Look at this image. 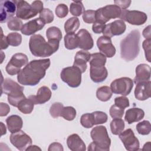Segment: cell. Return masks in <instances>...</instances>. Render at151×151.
Segmentation results:
<instances>
[{"mask_svg":"<svg viewBox=\"0 0 151 151\" xmlns=\"http://www.w3.org/2000/svg\"><path fill=\"white\" fill-rule=\"evenodd\" d=\"M90 55L87 51H78L75 55L73 66L78 68L82 73H84L87 69V63L90 60Z\"/></svg>","mask_w":151,"mask_h":151,"instance_id":"cell-21","label":"cell"},{"mask_svg":"<svg viewBox=\"0 0 151 151\" xmlns=\"http://www.w3.org/2000/svg\"><path fill=\"white\" fill-rule=\"evenodd\" d=\"M143 36L147 40H151V33H150V25H148L146 27L142 32Z\"/></svg>","mask_w":151,"mask_h":151,"instance_id":"cell-53","label":"cell"},{"mask_svg":"<svg viewBox=\"0 0 151 151\" xmlns=\"http://www.w3.org/2000/svg\"><path fill=\"white\" fill-rule=\"evenodd\" d=\"M106 27V24H103L98 21L93 23L92 26V30L96 34H100L103 32Z\"/></svg>","mask_w":151,"mask_h":151,"instance_id":"cell-48","label":"cell"},{"mask_svg":"<svg viewBox=\"0 0 151 151\" xmlns=\"http://www.w3.org/2000/svg\"><path fill=\"white\" fill-rule=\"evenodd\" d=\"M83 21L87 24L94 23L96 19V11L94 10H87L83 14Z\"/></svg>","mask_w":151,"mask_h":151,"instance_id":"cell-44","label":"cell"},{"mask_svg":"<svg viewBox=\"0 0 151 151\" xmlns=\"http://www.w3.org/2000/svg\"><path fill=\"white\" fill-rule=\"evenodd\" d=\"M64 45L68 50H74L78 47V38L74 32L67 33L64 36Z\"/></svg>","mask_w":151,"mask_h":151,"instance_id":"cell-27","label":"cell"},{"mask_svg":"<svg viewBox=\"0 0 151 151\" xmlns=\"http://www.w3.org/2000/svg\"><path fill=\"white\" fill-rule=\"evenodd\" d=\"M145 116L144 111L139 108H132L128 109L125 114L124 120L128 124H132L141 120Z\"/></svg>","mask_w":151,"mask_h":151,"instance_id":"cell-25","label":"cell"},{"mask_svg":"<svg viewBox=\"0 0 151 151\" xmlns=\"http://www.w3.org/2000/svg\"><path fill=\"white\" fill-rule=\"evenodd\" d=\"M94 125L105 123L107 121V115L106 113L100 111H96L92 113Z\"/></svg>","mask_w":151,"mask_h":151,"instance_id":"cell-42","label":"cell"},{"mask_svg":"<svg viewBox=\"0 0 151 151\" xmlns=\"http://www.w3.org/2000/svg\"><path fill=\"white\" fill-rule=\"evenodd\" d=\"M1 29V50H4V49H6L8 48L9 44L8 42L6 37L4 35L2 30V29Z\"/></svg>","mask_w":151,"mask_h":151,"instance_id":"cell-52","label":"cell"},{"mask_svg":"<svg viewBox=\"0 0 151 151\" xmlns=\"http://www.w3.org/2000/svg\"><path fill=\"white\" fill-rule=\"evenodd\" d=\"M45 24L40 18H36L24 24L21 31L22 34L25 35H32L41 30L44 27Z\"/></svg>","mask_w":151,"mask_h":151,"instance_id":"cell-19","label":"cell"},{"mask_svg":"<svg viewBox=\"0 0 151 151\" xmlns=\"http://www.w3.org/2000/svg\"><path fill=\"white\" fill-rule=\"evenodd\" d=\"M122 21H125L132 25H140L145 24L147 19V15L142 11L127 9H122L119 18Z\"/></svg>","mask_w":151,"mask_h":151,"instance_id":"cell-11","label":"cell"},{"mask_svg":"<svg viewBox=\"0 0 151 151\" xmlns=\"http://www.w3.org/2000/svg\"><path fill=\"white\" fill-rule=\"evenodd\" d=\"M81 71L75 67L71 66L64 68L60 74V77L63 81L67 83L70 87H78L81 83Z\"/></svg>","mask_w":151,"mask_h":151,"instance_id":"cell-7","label":"cell"},{"mask_svg":"<svg viewBox=\"0 0 151 151\" xmlns=\"http://www.w3.org/2000/svg\"><path fill=\"white\" fill-rule=\"evenodd\" d=\"M151 149V146H150V142H148L147 143H146L144 146L143 147L142 149L143 150H150Z\"/></svg>","mask_w":151,"mask_h":151,"instance_id":"cell-54","label":"cell"},{"mask_svg":"<svg viewBox=\"0 0 151 151\" xmlns=\"http://www.w3.org/2000/svg\"><path fill=\"white\" fill-rule=\"evenodd\" d=\"M80 123L85 128L88 129L92 127L94 125L92 113L83 114L80 118Z\"/></svg>","mask_w":151,"mask_h":151,"instance_id":"cell-39","label":"cell"},{"mask_svg":"<svg viewBox=\"0 0 151 151\" xmlns=\"http://www.w3.org/2000/svg\"><path fill=\"white\" fill-rule=\"evenodd\" d=\"M90 135L93 142L89 145L88 150L108 151L110 150L111 140L105 126L94 127L91 130Z\"/></svg>","mask_w":151,"mask_h":151,"instance_id":"cell-4","label":"cell"},{"mask_svg":"<svg viewBox=\"0 0 151 151\" xmlns=\"http://www.w3.org/2000/svg\"><path fill=\"white\" fill-rule=\"evenodd\" d=\"M133 87V80L129 77H121L111 82L110 88L113 93L123 96L129 95Z\"/></svg>","mask_w":151,"mask_h":151,"instance_id":"cell-10","label":"cell"},{"mask_svg":"<svg viewBox=\"0 0 151 151\" xmlns=\"http://www.w3.org/2000/svg\"><path fill=\"white\" fill-rule=\"evenodd\" d=\"M28 62L27 56L23 53H16L12 55L6 66V73L14 76L18 74L23 66H25Z\"/></svg>","mask_w":151,"mask_h":151,"instance_id":"cell-9","label":"cell"},{"mask_svg":"<svg viewBox=\"0 0 151 151\" xmlns=\"http://www.w3.org/2000/svg\"><path fill=\"white\" fill-rule=\"evenodd\" d=\"M143 48L145 50V57L148 62L150 63L151 58V40L146 39L142 44Z\"/></svg>","mask_w":151,"mask_h":151,"instance_id":"cell-46","label":"cell"},{"mask_svg":"<svg viewBox=\"0 0 151 151\" xmlns=\"http://www.w3.org/2000/svg\"><path fill=\"white\" fill-rule=\"evenodd\" d=\"M9 139L12 145L17 149L21 151L26 150L32 145V142L29 136L21 130L11 133Z\"/></svg>","mask_w":151,"mask_h":151,"instance_id":"cell-12","label":"cell"},{"mask_svg":"<svg viewBox=\"0 0 151 151\" xmlns=\"http://www.w3.org/2000/svg\"><path fill=\"white\" fill-rule=\"evenodd\" d=\"M140 32L134 29L132 31L120 42V56L126 61L134 60L140 51Z\"/></svg>","mask_w":151,"mask_h":151,"instance_id":"cell-3","label":"cell"},{"mask_svg":"<svg viewBox=\"0 0 151 151\" xmlns=\"http://www.w3.org/2000/svg\"><path fill=\"white\" fill-rule=\"evenodd\" d=\"M124 122L120 119H114L110 123L111 133L114 135L120 134L124 129Z\"/></svg>","mask_w":151,"mask_h":151,"instance_id":"cell-32","label":"cell"},{"mask_svg":"<svg viewBox=\"0 0 151 151\" xmlns=\"http://www.w3.org/2000/svg\"><path fill=\"white\" fill-rule=\"evenodd\" d=\"M6 38L9 45L14 47L19 46L22 42V36L17 32H11L8 34Z\"/></svg>","mask_w":151,"mask_h":151,"instance_id":"cell-36","label":"cell"},{"mask_svg":"<svg viewBox=\"0 0 151 151\" xmlns=\"http://www.w3.org/2000/svg\"><path fill=\"white\" fill-rule=\"evenodd\" d=\"M55 14L58 18H64L66 17L68 12V9L66 5L64 4H59L55 8Z\"/></svg>","mask_w":151,"mask_h":151,"instance_id":"cell-45","label":"cell"},{"mask_svg":"<svg viewBox=\"0 0 151 151\" xmlns=\"http://www.w3.org/2000/svg\"><path fill=\"white\" fill-rule=\"evenodd\" d=\"M80 27V21L78 18L74 17L69 18L64 24V30L67 33H71L76 31Z\"/></svg>","mask_w":151,"mask_h":151,"instance_id":"cell-31","label":"cell"},{"mask_svg":"<svg viewBox=\"0 0 151 151\" xmlns=\"http://www.w3.org/2000/svg\"><path fill=\"white\" fill-rule=\"evenodd\" d=\"M150 78V67L146 64H140L136 68V77L134 82L137 84L139 82L149 81Z\"/></svg>","mask_w":151,"mask_h":151,"instance_id":"cell-22","label":"cell"},{"mask_svg":"<svg viewBox=\"0 0 151 151\" xmlns=\"http://www.w3.org/2000/svg\"><path fill=\"white\" fill-rule=\"evenodd\" d=\"M114 104L117 106L125 109L129 106V100L125 96H120L116 97L114 99Z\"/></svg>","mask_w":151,"mask_h":151,"instance_id":"cell-47","label":"cell"},{"mask_svg":"<svg viewBox=\"0 0 151 151\" xmlns=\"http://www.w3.org/2000/svg\"><path fill=\"white\" fill-rule=\"evenodd\" d=\"M52 93L50 89L47 86L41 87L36 95H31L28 97L34 104H41L49 101L51 99Z\"/></svg>","mask_w":151,"mask_h":151,"instance_id":"cell-20","label":"cell"},{"mask_svg":"<svg viewBox=\"0 0 151 151\" xmlns=\"http://www.w3.org/2000/svg\"><path fill=\"white\" fill-rule=\"evenodd\" d=\"M84 7L81 1H73L70 4V11L74 16H80L84 13Z\"/></svg>","mask_w":151,"mask_h":151,"instance_id":"cell-34","label":"cell"},{"mask_svg":"<svg viewBox=\"0 0 151 151\" xmlns=\"http://www.w3.org/2000/svg\"><path fill=\"white\" fill-rule=\"evenodd\" d=\"M61 116L67 120L71 121L74 120L76 116V110L71 106L64 107Z\"/></svg>","mask_w":151,"mask_h":151,"instance_id":"cell-37","label":"cell"},{"mask_svg":"<svg viewBox=\"0 0 151 151\" xmlns=\"http://www.w3.org/2000/svg\"><path fill=\"white\" fill-rule=\"evenodd\" d=\"M14 2L17 5V17L24 20L35 17L44 9L43 3L41 1H35L31 5L23 0L14 1Z\"/></svg>","mask_w":151,"mask_h":151,"instance_id":"cell-6","label":"cell"},{"mask_svg":"<svg viewBox=\"0 0 151 151\" xmlns=\"http://www.w3.org/2000/svg\"><path fill=\"white\" fill-rule=\"evenodd\" d=\"M126 28V26L124 22L121 19H119L106 25L105 28L102 33L104 36L111 38L113 36L122 35L124 32Z\"/></svg>","mask_w":151,"mask_h":151,"instance_id":"cell-15","label":"cell"},{"mask_svg":"<svg viewBox=\"0 0 151 151\" xmlns=\"http://www.w3.org/2000/svg\"><path fill=\"white\" fill-rule=\"evenodd\" d=\"M1 130H2L1 135H3L6 133V127H5V126L2 123V122H1Z\"/></svg>","mask_w":151,"mask_h":151,"instance_id":"cell-56","label":"cell"},{"mask_svg":"<svg viewBox=\"0 0 151 151\" xmlns=\"http://www.w3.org/2000/svg\"><path fill=\"white\" fill-rule=\"evenodd\" d=\"M34 103L29 98L23 99L18 104V109L24 114H30L34 109Z\"/></svg>","mask_w":151,"mask_h":151,"instance_id":"cell-30","label":"cell"},{"mask_svg":"<svg viewBox=\"0 0 151 151\" xmlns=\"http://www.w3.org/2000/svg\"><path fill=\"white\" fill-rule=\"evenodd\" d=\"M7 127L11 133L20 130L23 126L22 118L18 115H11L6 119Z\"/></svg>","mask_w":151,"mask_h":151,"instance_id":"cell-26","label":"cell"},{"mask_svg":"<svg viewBox=\"0 0 151 151\" xmlns=\"http://www.w3.org/2000/svg\"><path fill=\"white\" fill-rule=\"evenodd\" d=\"M67 144L72 151H85L86 150L84 142L77 134L70 135L67 137Z\"/></svg>","mask_w":151,"mask_h":151,"instance_id":"cell-23","label":"cell"},{"mask_svg":"<svg viewBox=\"0 0 151 151\" xmlns=\"http://www.w3.org/2000/svg\"><path fill=\"white\" fill-rule=\"evenodd\" d=\"M64 150L63 147L62 146L61 144L57 143V142H54L52 143H51L50 146L49 147L48 149V151H56V150H58V151H63Z\"/></svg>","mask_w":151,"mask_h":151,"instance_id":"cell-51","label":"cell"},{"mask_svg":"<svg viewBox=\"0 0 151 151\" xmlns=\"http://www.w3.org/2000/svg\"><path fill=\"white\" fill-rule=\"evenodd\" d=\"M41 150V148L38 147L37 146H35V145H32V146H30L29 147H28L26 150Z\"/></svg>","mask_w":151,"mask_h":151,"instance_id":"cell-55","label":"cell"},{"mask_svg":"<svg viewBox=\"0 0 151 151\" xmlns=\"http://www.w3.org/2000/svg\"><path fill=\"white\" fill-rule=\"evenodd\" d=\"M29 47L31 54L38 57H50L59 48V41L51 40L47 42L40 34H34L30 37Z\"/></svg>","mask_w":151,"mask_h":151,"instance_id":"cell-2","label":"cell"},{"mask_svg":"<svg viewBox=\"0 0 151 151\" xmlns=\"http://www.w3.org/2000/svg\"><path fill=\"white\" fill-rule=\"evenodd\" d=\"M22 21L16 17H12L7 22V26L8 28L12 31H19L21 30L23 24Z\"/></svg>","mask_w":151,"mask_h":151,"instance_id":"cell-38","label":"cell"},{"mask_svg":"<svg viewBox=\"0 0 151 151\" xmlns=\"http://www.w3.org/2000/svg\"><path fill=\"white\" fill-rule=\"evenodd\" d=\"M97 45L99 50L106 57L111 58L116 54V48L113 45L111 38L106 36H101L97 41Z\"/></svg>","mask_w":151,"mask_h":151,"instance_id":"cell-16","label":"cell"},{"mask_svg":"<svg viewBox=\"0 0 151 151\" xmlns=\"http://www.w3.org/2000/svg\"><path fill=\"white\" fill-rule=\"evenodd\" d=\"M46 36L48 41L57 40L60 42L62 38V33L58 27H51L47 29Z\"/></svg>","mask_w":151,"mask_h":151,"instance_id":"cell-33","label":"cell"},{"mask_svg":"<svg viewBox=\"0 0 151 151\" xmlns=\"http://www.w3.org/2000/svg\"><path fill=\"white\" fill-rule=\"evenodd\" d=\"M112 91L108 86H102L99 87L96 91V96L101 101H107L112 96Z\"/></svg>","mask_w":151,"mask_h":151,"instance_id":"cell-29","label":"cell"},{"mask_svg":"<svg viewBox=\"0 0 151 151\" xmlns=\"http://www.w3.org/2000/svg\"><path fill=\"white\" fill-rule=\"evenodd\" d=\"M108 72L104 66H90V76L91 80L94 83H101L107 77Z\"/></svg>","mask_w":151,"mask_h":151,"instance_id":"cell-24","label":"cell"},{"mask_svg":"<svg viewBox=\"0 0 151 151\" xmlns=\"http://www.w3.org/2000/svg\"><path fill=\"white\" fill-rule=\"evenodd\" d=\"M88 62L90 66H104L106 63V57L101 52L93 53L90 55V58Z\"/></svg>","mask_w":151,"mask_h":151,"instance_id":"cell-28","label":"cell"},{"mask_svg":"<svg viewBox=\"0 0 151 151\" xmlns=\"http://www.w3.org/2000/svg\"><path fill=\"white\" fill-rule=\"evenodd\" d=\"M136 130L140 134L147 135L151 131L150 123L147 120H143L139 122L136 125Z\"/></svg>","mask_w":151,"mask_h":151,"instance_id":"cell-35","label":"cell"},{"mask_svg":"<svg viewBox=\"0 0 151 151\" xmlns=\"http://www.w3.org/2000/svg\"><path fill=\"white\" fill-rule=\"evenodd\" d=\"M2 93H4L8 96V101L12 106L18 107L19 103L24 99V87L19 85L17 82L11 78H6L1 84Z\"/></svg>","mask_w":151,"mask_h":151,"instance_id":"cell-5","label":"cell"},{"mask_svg":"<svg viewBox=\"0 0 151 151\" xmlns=\"http://www.w3.org/2000/svg\"><path fill=\"white\" fill-rule=\"evenodd\" d=\"M134 90V96L139 100H145L151 95V82L150 80L137 83Z\"/></svg>","mask_w":151,"mask_h":151,"instance_id":"cell-17","label":"cell"},{"mask_svg":"<svg viewBox=\"0 0 151 151\" xmlns=\"http://www.w3.org/2000/svg\"><path fill=\"white\" fill-rule=\"evenodd\" d=\"M77 35L78 38V47L87 51L91 49L94 45V41L91 34L86 29H81Z\"/></svg>","mask_w":151,"mask_h":151,"instance_id":"cell-18","label":"cell"},{"mask_svg":"<svg viewBox=\"0 0 151 151\" xmlns=\"http://www.w3.org/2000/svg\"><path fill=\"white\" fill-rule=\"evenodd\" d=\"M51 62L49 58L35 60L28 63L18 74L17 80L22 85L34 86L44 77Z\"/></svg>","mask_w":151,"mask_h":151,"instance_id":"cell-1","label":"cell"},{"mask_svg":"<svg viewBox=\"0 0 151 151\" xmlns=\"http://www.w3.org/2000/svg\"><path fill=\"white\" fill-rule=\"evenodd\" d=\"M63 108L64 106L61 103L56 102L53 103L50 109V115L54 118H57L61 116Z\"/></svg>","mask_w":151,"mask_h":151,"instance_id":"cell-40","label":"cell"},{"mask_svg":"<svg viewBox=\"0 0 151 151\" xmlns=\"http://www.w3.org/2000/svg\"><path fill=\"white\" fill-rule=\"evenodd\" d=\"M132 1L130 0H117L114 1V4L118 6L119 8H122V9H126V8L130 6Z\"/></svg>","mask_w":151,"mask_h":151,"instance_id":"cell-49","label":"cell"},{"mask_svg":"<svg viewBox=\"0 0 151 151\" xmlns=\"http://www.w3.org/2000/svg\"><path fill=\"white\" fill-rule=\"evenodd\" d=\"M124 109L120 107L116 104L112 105L110 109L109 113L110 116L113 119H120L124 114Z\"/></svg>","mask_w":151,"mask_h":151,"instance_id":"cell-43","label":"cell"},{"mask_svg":"<svg viewBox=\"0 0 151 151\" xmlns=\"http://www.w3.org/2000/svg\"><path fill=\"white\" fill-rule=\"evenodd\" d=\"M122 9L116 5H108L96 11V21L103 24L111 19L120 18Z\"/></svg>","mask_w":151,"mask_h":151,"instance_id":"cell-8","label":"cell"},{"mask_svg":"<svg viewBox=\"0 0 151 151\" xmlns=\"http://www.w3.org/2000/svg\"><path fill=\"white\" fill-rule=\"evenodd\" d=\"M39 18H40L45 24H50L54 20V14L50 9L44 8L40 13Z\"/></svg>","mask_w":151,"mask_h":151,"instance_id":"cell-41","label":"cell"},{"mask_svg":"<svg viewBox=\"0 0 151 151\" xmlns=\"http://www.w3.org/2000/svg\"><path fill=\"white\" fill-rule=\"evenodd\" d=\"M0 22L4 23L8 21L17 12V5L14 1H1Z\"/></svg>","mask_w":151,"mask_h":151,"instance_id":"cell-14","label":"cell"},{"mask_svg":"<svg viewBox=\"0 0 151 151\" xmlns=\"http://www.w3.org/2000/svg\"><path fill=\"white\" fill-rule=\"evenodd\" d=\"M0 106H1L0 116L1 117L6 116L10 111L9 106L6 103H1Z\"/></svg>","mask_w":151,"mask_h":151,"instance_id":"cell-50","label":"cell"},{"mask_svg":"<svg viewBox=\"0 0 151 151\" xmlns=\"http://www.w3.org/2000/svg\"><path fill=\"white\" fill-rule=\"evenodd\" d=\"M119 135V138L124 147L129 151H136L139 149V142L131 129L123 131Z\"/></svg>","mask_w":151,"mask_h":151,"instance_id":"cell-13","label":"cell"}]
</instances>
